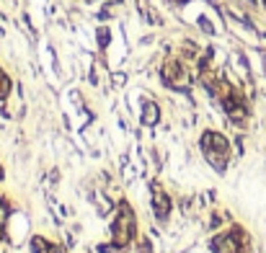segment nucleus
<instances>
[{
  "instance_id": "f257e3e1",
  "label": "nucleus",
  "mask_w": 266,
  "mask_h": 253,
  "mask_svg": "<svg viewBox=\"0 0 266 253\" xmlns=\"http://www.w3.org/2000/svg\"><path fill=\"white\" fill-rule=\"evenodd\" d=\"M111 233H114V243H117V245H122V248H124V245L132 240L135 225H132V215H129V209H122V215L117 217V222H114Z\"/></svg>"
},
{
  "instance_id": "f03ea898",
  "label": "nucleus",
  "mask_w": 266,
  "mask_h": 253,
  "mask_svg": "<svg viewBox=\"0 0 266 253\" xmlns=\"http://www.w3.org/2000/svg\"><path fill=\"white\" fill-rule=\"evenodd\" d=\"M212 250L215 253H238L241 250V243L235 235H220L212 240Z\"/></svg>"
},
{
  "instance_id": "7ed1b4c3",
  "label": "nucleus",
  "mask_w": 266,
  "mask_h": 253,
  "mask_svg": "<svg viewBox=\"0 0 266 253\" xmlns=\"http://www.w3.org/2000/svg\"><path fill=\"white\" fill-rule=\"evenodd\" d=\"M202 145H204V153H227V140L217 132H204L202 137Z\"/></svg>"
},
{
  "instance_id": "20e7f679",
  "label": "nucleus",
  "mask_w": 266,
  "mask_h": 253,
  "mask_svg": "<svg viewBox=\"0 0 266 253\" xmlns=\"http://www.w3.org/2000/svg\"><path fill=\"white\" fill-rule=\"evenodd\" d=\"M153 207H155V215H158V220H166L168 217V212H171V199L161 191V186H153Z\"/></svg>"
},
{
  "instance_id": "39448f33",
  "label": "nucleus",
  "mask_w": 266,
  "mask_h": 253,
  "mask_svg": "<svg viewBox=\"0 0 266 253\" xmlns=\"http://www.w3.org/2000/svg\"><path fill=\"white\" fill-rule=\"evenodd\" d=\"M158 116H161L158 106H155L153 101H147V104H145V109H142V121H145L147 127H153V124H158Z\"/></svg>"
},
{
  "instance_id": "423d86ee",
  "label": "nucleus",
  "mask_w": 266,
  "mask_h": 253,
  "mask_svg": "<svg viewBox=\"0 0 266 253\" xmlns=\"http://www.w3.org/2000/svg\"><path fill=\"white\" fill-rule=\"evenodd\" d=\"M31 248H34V253H57V248H52L44 238H34L31 240Z\"/></svg>"
},
{
  "instance_id": "0eeeda50",
  "label": "nucleus",
  "mask_w": 266,
  "mask_h": 253,
  "mask_svg": "<svg viewBox=\"0 0 266 253\" xmlns=\"http://www.w3.org/2000/svg\"><path fill=\"white\" fill-rule=\"evenodd\" d=\"M8 91H11V80L3 75V78H0V98H6V96H8Z\"/></svg>"
},
{
  "instance_id": "6e6552de",
  "label": "nucleus",
  "mask_w": 266,
  "mask_h": 253,
  "mask_svg": "<svg viewBox=\"0 0 266 253\" xmlns=\"http://www.w3.org/2000/svg\"><path fill=\"white\" fill-rule=\"evenodd\" d=\"M98 250H101V253H122L124 248H122V245H98Z\"/></svg>"
},
{
  "instance_id": "1a4fd4ad",
  "label": "nucleus",
  "mask_w": 266,
  "mask_h": 253,
  "mask_svg": "<svg viewBox=\"0 0 266 253\" xmlns=\"http://www.w3.org/2000/svg\"><path fill=\"white\" fill-rule=\"evenodd\" d=\"M98 44H101V47H106V44H109V31H103V29L98 31Z\"/></svg>"
},
{
  "instance_id": "9d476101",
  "label": "nucleus",
  "mask_w": 266,
  "mask_h": 253,
  "mask_svg": "<svg viewBox=\"0 0 266 253\" xmlns=\"http://www.w3.org/2000/svg\"><path fill=\"white\" fill-rule=\"evenodd\" d=\"M173 3H189V0H173Z\"/></svg>"
},
{
  "instance_id": "9b49d317",
  "label": "nucleus",
  "mask_w": 266,
  "mask_h": 253,
  "mask_svg": "<svg viewBox=\"0 0 266 253\" xmlns=\"http://www.w3.org/2000/svg\"><path fill=\"white\" fill-rule=\"evenodd\" d=\"M0 181H3V168H0Z\"/></svg>"
},
{
  "instance_id": "f8f14e48",
  "label": "nucleus",
  "mask_w": 266,
  "mask_h": 253,
  "mask_svg": "<svg viewBox=\"0 0 266 253\" xmlns=\"http://www.w3.org/2000/svg\"><path fill=\"white\" fill-rule=\"evenodd\" d=\"M0 238H3V227H0Z\"/></svg>"
},
{
  "instance_id": "ddd939ff",
  "label": "nucleus",
  "mask_w": 266,
  "mask_h": 253,
  "mask_svg": "<svg viewBox=\"0 0 266 253\" xmlns=\"http://www.w3.org/2000/svg\"><path fill=\"white\" fill-rule=\"evenodd\" d=\"M0 78H3V70H0Z\"/></svg>"
}]
</instances>
